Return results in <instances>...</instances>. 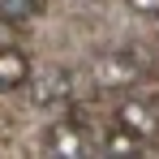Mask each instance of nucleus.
Segmentation results:
<instances>
[{
    "instance_id": "obj_3",
    "label": "nucleus",
    "mask_w": 159,
    "mask_h": 159,
    "mask_svg": "<svg viewBox=\"0 0 159 159\" xmlns=\"http://www.w3.org/2000/svg\"><path fill=\"white\" fill-rule=\"evenodd\" d=\"M116 125L138 133L142 142H151L159 133V107L151 103V99H125V103L116 107Z\"/></svg>"
},
{
    "instance_id": "obj_7",
    "label": "nucleus",
    "mask_w": 159,
    "mask_h": 159,
    "mask_svg": "<svg viewBox=\"0 0 159 159\" xmlns=\"http://www.w3.org/2000/svg\"><path fill=\"white\" fill-rule=\"evenodd\" d=\"M142 146H146V142H142L138 133L120 129V125H116V129L103 138V151H107V155H142Z\"/></svg>"
},
{
    "instance_id": "obj_5",
    "label": "nucleus",
    "mask_w": 159,
    "mask_h": 159,
    "mask_svg": "<svg viewBox=\"0 0 159 159\" xmlns=\"http://www.w3.org/2000/svg\"><path fill=\"white\" fill-rule=\"evenodd\" d=\"M30 82V56L22 48H0V95L22 90Z\"/></svg>"
},
{
    "instance_id": "obj_4",
    "label": "nucleus",
    "mask_w": 159,
    "mask_h": 159,
    "mask_svg": "<svg viewBox=\"0 0 159 159\" xmlns=\"http://www.w3.org/2000/svg\"><path fill=\"white\" fill-rule=\"evenodd\" d=\"M69 95H73V73L69 69H43L30 82V103H39V107L69 103Z\"/></svg>"
},
{
    "instance_id": "obj_2",
    "label": "nucleus",
    "mask_w": 159,
    "mask_h": 159,
    "mask_svg": "<svg viewBox=\"0 0 159 159\" xmlns=\"http://www.w3.org/2000/svg\"><path fill=\"white\" fill-rule=\"evenodd\" d=\"M43 146L52 151V155H65V159H78V155H90V146H95V133L86 125V112H73L69 120H56L52 129L43 133Z\"/></svg>"
},
{
    "instance_id": "obj_6",
    "label": "nucleus",
    "mask_w": 159,
    "mask_h": 159,
    "mask_svg": "<svg viewBox=\"0 0 159 159\" xmlns=\"http://www.w3.org/2000/svg\"><path fill=\"white\" fill-rule=\"evenodd\" d=\"M43 9H48V0H0V22L26 26L34 17H43Z\"/></svg>"
},
{
    "instance_id": "obj_8",
    "label": "nucleus",
    "mask_w": 159,
    "mask_h": 159,
    "mask_svg": "<svg viewBox=\"0 0 159 159\" xmlns=\"http://www.w3.org/2000/svg\"><path fill=\"white\" fill-rule=\"evenodd\" d=\"M138 17H159V0H125Z\"/></svg>"
},
{
    "instance_id": "obj_1",
    "label": "nucleus",
    "mask_w": 159,
    "mask_h": 159,
    "mask_svg": "<svg viewBox=\"0 0 159 159\" xmlns=\"http://www.w3.org/2000/svg\"><path fill=\"white\" fill-rule=\"evenodd\" d=\"M142 73H146V60H142L138 48H116V52H103L95 60V82H99V90L133 86Z\"/></svg>"
}]
</instances>
